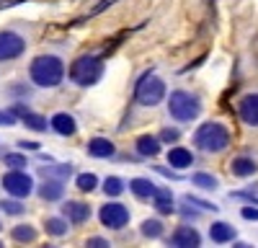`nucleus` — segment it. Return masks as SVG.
<instances>
[{
    "instance_id": "obj_10",
    "label": "nucleus",
    "mask_w": 258,
    "mask_h": 248,
    "mask_svg": "<svg viewBox=\"0 0 258 248\" xmlns=\"http://www.w3.org/2000/svg\"><path fill=\"white\" fill-rule=\"evenodd\" d=\"M62 212H64V217H68L73 225H80V222H85L91 217V207L83 204V202H64Z\"/></svg>"
},
{
    "instance_id": "obj_20",
    "label": "nucleus",
    "mask_w": 258,
    "mask_h": 248,
    "mask_svg": "<svg viewBox=\"0 0 258 248\" xmlns=\"http://www.w3.org/2000/svg\"><path fill=\"white\" fill-rule=\"evenodd\" d=\"M230 168H232V173H235V176L245 178V176H253V173L258 171V163H255L253 158H235Z\"/></svg>"
},
{
    "instance_id": "obj_15",
    "label": "nucleus",
    "mask_w": 258,
    "mask_h": 248,
    "mask_svg": "<svg viewBox=\"0 0 258 248\" xmlns=\"http://www.w3.org/2000/svg\"><path fill=\"white\" fill-rule=\"evenodd\" d=\"M62 192H64V183H62L59 178L47 176V183H41L39 197H41V199H47V202H57V199H62Z\"/></svg>"
},
{
    "instance_id": "obj_18",
    "label": "nucleus",
    "mask_w": 258,
    "mask_h": 248,
    "mask_svg": "<svg viewBox=\"0 0 258 248\" xmlns=\"http://www.w3.org/2000/svg\"><path fill=\"white\" fill-rule=\"evenodd\" d=\"M209 238L214 243H230L235 238V230H232V225H227V222H214L209 227Z\"/></svg>"
},
{
    "instance_id": "obj_33",
    "label": "nucleus",
    "mask_w": 258,
    "mask_h": 248,
    "mask_svg": "<svg viewBox=\"0 0 258 248\" xmlns=\"http://www.w3.org/2000/svg\"><path fill=\"white\" fill-rule=\"evenodd\" d=\"M0 124H6V127L16 124V111H0Z\"/></svg>"
},
{
    "instance_id": "obj_29",
    "label": "nucleus",
    "mask_w": 258,
    "mask_h": 248,
    "mask_svg": "<svg viewBox=\"0 0 258 248\" xmlns=\"http://www.w3.org/2000/svg\"><path fill=\"white\" fill-rule=\"evenodd\" d=\"M29 160L24 158V155H16V153H8L6 155V165H11V168H24Z\"/></svg>"
},
{
    "instance_id": "obj_23",
    "label": "nucleus",
    "mask_w": 258,
    "mask_h": 248,
    "mask_svg": "<svg viewBox=\"0 0 258 248\" xmlns=\"http://www.w3.org/2000/svg\"><path fill=\"white\" fill-rule=\"evenodd\" d=\"M70 173H73V165H70V163H62V165H44V168H41V176H57L59 181L68 178Z\"/></svg>"
},
{
    "instance_id": "obj_34",
    "label": "nucleus",
    "mask_w": 258,
    "mask_h": 248,
    "mask_svg": "<svg viewBox=\"0 0 258 248\" xmlns=\"http://www.w3.org/2000/svg\"><path fill=\"white\" fill-rule=\"evenodd\" d=\"M186 202H188V204H199L202 210H217V204H209V202H204V199H194V197H186Z\"/></svg>"
},
{
    "instance_id": "obj_13",
    "label": "nucleus",
    "mask_w": 258,
    "mask_h": 248,
    "mask_svg": "<svg viewBox=\"0 0 258 248\" xmlns=\"http://www.w3.org/2000/svg\"><path fill=\"white\" fill-rule=\"evenodd\" d=\"M88 153H91L93 158H111V155L116 153V148H114L111 140H106V137H93V140L88 142Z\"/></svg>"
},
{
    "instance_id": "obj_12",
    "label": "nucleus",
    "mask_w": 258,
    "mask_h": 248,
    "mask_svg": "<svg viewBox=\"0 0 258 248\" xmlns=\"http://www.w3.org/2000/svg\"><path fill=\"white\" fill-rule=\"evenodd\" d=\"M49 127H52L57 135H62V137H73L75 130H78V124H75V119H73L70 114H54L52 121H49Z\"/></svg>"
},
{
    "instance_id": "obj_26",
    "label": "nucleus",
    "mask_w": 258,
    "mask_h": 248,
    "mask_svg": "<svg viewBox=\"0 0 258 248\" xmlns=\"http://www.w3.org/2000/svg\"><path fill=\"white\" fill-rule=\"evenodd\" d=\"M103 192L109 194V197H119L124 192V181L116 178V176H109V178H106V183H103Z\"/></svg>"
},
{
    "instance_id": "obj_16",
    "label": "nucleus",
    "mask_w": 258,
    "mask_h": 248,
    "mask_svg": "<svg viewBox=\"0 0 258 248\" xmlns=\"http://www.w3.org/2000/svg\"><path fill=\"white\" fill-rule=\"evenodd\" d=\"M153 204H155V210L163 212V215H170L176 210V204H173V194H170L168 189H158L153 194Z\"/></svg>"
},
{
    "instance_id": "obj_17",
    "label": "nucleus",
    "mask_w": 258,
    "mask_h": 248,
    "mask_svg": "<svg viewBox=\"0 0 258 248\" xmlns=\"http://www.w3.org/2000/svg\"><path fill=\"white\" fill-rule=\"evenodd\" d=\"M137 153L145 155V158H155V155L160 153V140L153 137V135L140 137V140H137Z\"/></svg>"
},
{
    "instance_id": "obj_1",
    "label": "nucleus",
    "mask_w": 258,
    "mask_h": 248,
    "mask_svg": "<svg viewBox=\"0 0 258 248\" xmlns=\"http://www.w3.org/2000/svg\"><path fill=\"white\" fill-rule=\"evenodd\" d=\"M31 80H34V86L39 88H54L62 83L64 78V65H62V59L54 57V54H41L31 62V70H29Z\"/></svg>"
},
{
    "instance_id": "obj_3",
    "label": "nucleus",
    "mask_w": 258,
    "mask_h": 248,
    "mask_svg": "<svg viewBox=\"0 0 258 248\" xmlns=\"http://www.w3.org/2000/svg\"><path fill=\"white\" fill-rule=\"evenodd\" d=\"M168 111L176 121H191V119L199 116L202 103L197 101V96H191L186 91H173L168 98Z\"/></svg>"
},
{
    "instance_id": "obj_7",
    "label": "nucleus",
    "mask_w": 258,
    "mask_h": 248,
    "mask_svg": "<svg viewBox=\"0 0 258 248\" xmlns=\"http://www.w3.org/2000/svg\"><path fill=\"white\" fill-rule=\"evenodd\" d=\"M26 49V41L21 34L16 31H0V62H8V59H16L21 57Z\"/></svg>"
},
{
    "instance_id": "obj_35",
    "label": "nucleus",
    "mask_w": 258,
    "mask_h": 248,
    "mask_svg": "<svg viewBox=\"0 0 258 248\" xmlns=\"http://www.w3.org/2000/svg\"><path fill=\"white\" fill-rule=\"evenodd\" d=\"M245 220H258V207H243V212H240Z\"/></svg>"
},
{
    "instance_id": "obj_22",
    "label": "nucleus",
    "mask_w": 258,
    "mask_h": 248,
    "mask_svg": "<svg viewBox=\"0 0 258 248\" xmlns=\"http://www.w3.org/2000/svg\"><path fill=\"white\" fill-rule=\"evenodd\" d=\"M13 240H18V243H34L36 240V230L31 225H18V227H13Z\"/></svg>"
},
{
    "instance_id": "obj_14",
    "label": "nucleus",
    "mask_w": 258,
    "mask_h": 248,
    "mask_svg": "<svg viewBox=\"0 0 258 248\" xmlns=\"http://www.w3.org/2000/svg\"><path fill=\"white\" fill-rule=\"evenodd\" d=\"M168 163H170V168H188V165L194 163V153L186 150V148H170L168 150Z\"/></svg>"
},
{
    "instance_id": "obj_38",
    "label": "nucleus",
    "mask_w": 258,
    "mask_h": 248,
    "mask_svg": "<svg viewBox=\"0 0 258 248\" xmlns=\"http://www.w3.org/2000/svg\"><path fill=\"white\" fill-rule=\"evenodd\" d=\"M109 3H111V0H103V3H98V6L93 8V13H91V16H96V13H101V11H103L106 6H109Z\"/></svg>"
},
{
    "instance_id": "obj_8",
    "label": "nucleus",
    "mask_w": 258,
    "mask_h": 248,
    "mask_svg": "<svg viewBox=\"0 0 258 248\" xmlns=\"http://www.w3.org/2000/svg\"><path fill=\"white\" fill-rule=\"evenodd\" d=\"M3 186H6V192L13 194V197H29L31 189H34V181L21 168H16V171H11V173L3 176Z\"/></svg>"
},
{
    "instance_id": "obj_2",
    "label": "nucleus",
    "mask_w": 258,
    "mask_h": 248,
    "mask_svg": "<svg viewBox=\"0 0 258 248\" xmlns=\"http://www.w3.org/2000/svg\"><path fill=\"white\" fill-rule=\"evenodd\" d=\"M194 145L204 153H222L230 145V132L217 121H207L194 135Z\"/></svg>"
},
{
    "instance_id": "obj_11",
    "label": "nucleus",
    "mask_w": 258,
    "mask_h": 248,
    "mask_svg": "<svg viewBox=\"0 0 258 248\" xmlns=\"http://www.w3.org/2000/svg\"><path fill=\"white\" fill-rule=\"evenodd\" d=\"M240 119L250 127H258V93H250L240 101Z\"/></svg>"
},
{
    "instance_id": "obj_39",
    "label": "nucleus",
    "mask_w": 258,
    "mask_h": 248,
    "mask_svg": "<svg viewBox=\"0 0 258 248\" xmlns=\"http://www.w3.org/2000/svg\"><path fill=\"white\" fill-rule=\"evenodd\" d=\"M158 173H163V176H168V178H178L173 171H168V168H158Z\"/></svg>"
},
{
    "instance_id": "obj_27",
    "label": "nucleus",
    "mask_w": 258,
    "mask_h": 248,
    "mask_svg": "<svg viewBox=\"0 0 258 248\" xmlns=\"http://www.w3.org/2000/svg\"><path fill=\"white\" fill-rule=\"evenodd\" d=\"M191 183L202 186V189H217V178L209 176V173H194L191 176Z\"/></svg>"
},
{
    "instance_id": "obj_31",
    "label": "nucleus",
    "mask_w": 258,
    "mask_h": 248,
    "mask_svg": "<svg viewBox=\"0 0 258 248\" xmlns=\"http://www.w3.org/2000/svg\"><path fill=\"white\" fill-rule=\"evenodd\" d=\"M232 197H238V199H248V202L258 204V192H255V189H245V192H235Z\"/></svg>"
},
{
    "instance_id": "obj_19",
    "label": "nucleus",
    "mask_w": 258,
    "mask_h": 248,
    "mask_svg": "<svg viewBox=\"0 0 258 248\" xmlns=\"http://www.w3.org/2000/svg\"><path fill=\"white\" fill-rule=\"evenodd\" d=\"M129 189H132V194L140 197V199H150L158 192V186L153 181H147V178H135V181H129Z\"/></svg>"
},
{
    "instance_id": "obj_30",
    "label": "nucleus",
    "mask_w": 258,
    "mask_h": 248,
    "mask_svg": "<svg viewBox=\"0 0 258 248\" xmlns=\"http://www.w3.org/2000/svg\"><path fill=\"white\" fill-rule=\"evenodd\" d=\"M0 207H3L8 215H21V212H24V207H21L18 202H0Z\"/></svg>"
},
{
    "instance_id": "obj_24",
    "label": "nucleus",
    "mask_w": 258,
    "mask_h": 248,
    "mask_svg": "<svg viewBox=\"0 0 258 248\" xmlns=\"http://www.w3.org/2000/svg\"><path fill=\"white\" fill-rule=\"evenodd\" d=\"M44 230L49 233V235H64V233H68V222H64V220H59V217H47L44 220Z\"/></svg>"
},
{
    "instance_id": "obj_28",
    "label": "nucleus",
    "mask_w": 258,
    "mask_h": 248,
    "mask_svg": "<svg viewBox=\"0 0 258 248\" xmlns=\"http://www.w3.org/2000/svg\"><path fill=\"white\" fill-rule=\"evenodd\" d=\"M96 183H98V178H96L93 173H80V176H78V189H80V192H93Z\"/></svg>"
},
{
    "instance_id": "obj_4",
    "label": "nucleus",
    "mask_w": 258,
    "mask_h": 248,
    "mask_svg": "<svg viewBox=\"0 0 258 248\" xmlns=\"http://www.w3.org/2000/svg\"><path fill=\"white\" fill-rule=\"evenodd\" d=\"M103 75V65L96 57H78L70 65V80L75 86H93Z\"/></svg>"
},
{
    "instance_id": "obj_6",
    "label": "nucleus",
    "mask_w": 258,
    "mask_h": 248,
    "mask_svg": "<svg viewBox=\"0 0 258 248\" xmlns=\"http://www.w3.org/2000/svg\"><path fill=\"white\" fill-rule=\"evenodd\" d=\"M98 217H101V222L109 227V230H121V227L129 222V210L124 204H119V202H109V204L101 207Z\"/></svg>"
},
{
    "instance_id": "obj_37",
    "label": "nucleus",
    "mask_w": 258,
    "mask_h": 248,
    "mask_svg": "<svg viewBox=\"0 0 258 248\" xmlns=\"http://www.w3.org/2000/svg\"><path fill=\"white\" fill-rule=\"evenodd\" d=\"M18 148H24V150H39V142H18Z\"/></svg>"
},
{
    "instance_id": "obj_5",
    "label": "nucleus",
    "mask_w": 258,
    "mask_h": 248,
    "mask_svg": "<svg viewBox=\"0 0 258 248\" xmlns=\"http://www.w3.org/2000/svg\"><path fill=\"white\" fill-rule=\"evenodd\" d=\"M135 98H137V103H142V106H158V103L165 98V83L158 80L155 75L145 73L142 80L137 83Z\"/></svg>"
},
{
    "instance_id": "obj_9",
    "label": "nucleus",
    "mask_w": 258,
    "mask_h": 248,
    "mask_svg": "<svg viewBox=\"0 0 258 248\" xmlns=\"http://www.w3.org/2000/svg\"><path fill=\"white\" fill-rule=\"evenodd\" d=\"M202 243V238H199V233L194 230L191 225H181L178 230L170 235V245H176V248H194V245H199Z\"/></svg>"
},
{
    "instance_id": "obj_36",
    "label": "nucleus",
    "mask_w": 258,
    "mask_h": 248,
    "mask_svg": "<svg viewBox=\"0 0 258 248\" xmlns=\"http://www.w3.org/2000/svg\"><path fill=\"white\" fill-rule=\"evenodd\" d=\"M85 245H93V248H103V245H109V240H103V238H88V243Z\"/></svg>"
},
{
    "instance_id": "obj_25",
    "label": "nucleus",
    "mask_w": 258,
    "mask_h": 248,
    "mask_svg": "<svg viewBox=\"0 0 258 248\" xmlns=\"http://www.w3.org/2000/svg\"><path fill=\"white\" fill-rule=\"evenodd\" d=\"M140 230H142L145 238H160L163 235V222L160 220H145Z\"/></svg>"
},
{
    "instance_id": "obj_21",
    "label": "nucleus",
    "mask_w": 258,
    "mask_h": 248,
    "mask_svg": "<svg viewBox=\"0 0 258 248\" xmlns=\"http://www.w3.org/2000/svg\"><path fill=\"white\" fill-rule=\"evenodd\" d=\"M16 111L24 116V124H26L29 130H34V132H44L47 130V119L44 116H39V114H34L29 109H21V106H16Z\"/></svg>"
},
{
    "instance_id": "obj_32",
    "label": "nucleus",
    "mask_w": 258,
    "mask_h": 248,
    "mask_svg": "<svg viewBox=\"0 0 258 248\" xmlns=\"http://www.w3.org/2000/svg\"><path fill=\"white\" fill-rule=\"evenodd\" d=\"M160 140H163V142H176V140H178V130H170V127L163 130V132H160Z\"/></svg>"
}]
</instances>
